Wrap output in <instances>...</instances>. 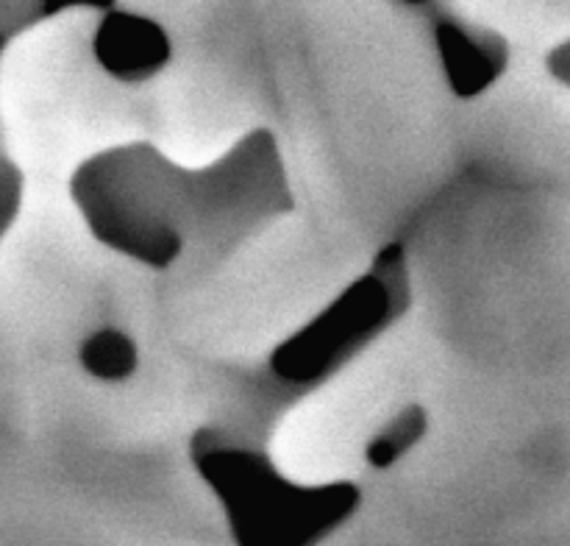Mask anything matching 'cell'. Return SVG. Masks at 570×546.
I'll return each mask as SVG.
<instances>
[{"instance_id": "6da1fadb", "label": "cell", "mask_w": 570, "mask_h": 546, "mask_svg": "<svg viewBox=\"0 0 570 546\" xmlns=\"http://www.w3.org/2000/svg\"><path fill=\"white\" fill-rule=\"evenodd\" d=\"M70 195L98 243L154 271H212L295 206L267 128L206 167L176 165L154 143L115 145L76 167Z\"/></svg>"}, {"instance_id": "7a4b0ae2", "label": "cell", "mask_w": 570, "mask_h": 546, "mask_svg": "<svg viewBox=\"0 0 570 546\" xmlns=\"http://www.w3.org/2000/svg\"><path fill=\"white\" fill-rule=\"evenodd\" d=\"M410 304L404 245L390 243L337 299L328 301L298 332L273 345L259 365L245 371V390H239V396L256 432L265 435V427L284 410L332 382L373 340L382 338Z\"/></svg>"}, {"instance_id": "3957f363", "label": "cell", "mask_w": 570, "mask_h": 546, "mask_svg": "<svg viewBox=\"0 0 570 546\" xmlns=\"http://www.w3.org/2000/svg\"><path fill=\"white\" fill-rule=\"evenodd\" d=\"M200 474L232 513L243 546H306L354 505L351 485L298 488L239 429L204 427L193 438Z\"/></svg>"}, {"instance_id": "277c9868", "label": "cell", "mask_w": 570, "mask_h": 546, "mask_svg": "<svg viewBox=\"0 0 570 546\" xmlns=\"http://www.w3.org/2000/svg\"><path fill=\"white\" fill-rule=\"evenodd\" d=\"M434 11V45L445 81L456 98H479L493 87L510 67V42L499 31L473 26L445 6H429Z\"/></svg>"}, {"instance_id": "5b68a950", "label": "cell", "mask_w": 570, "mask_h": 546, "mask_svg": "<svg viewBox=\"0 0 570 546\" xmlns=\"http://www.w3.org/2000/svg\"><path fill=\"white\" fill-rule=\"evenodd\" d=\"M92 50L98 65L122 84L150 81L173 56L170 37L159 22L115 6L100 17Z\"/></svg>"}, {"instance_id": "8992f818", "label": "cell", "mask_w": 570, "mask_h": 546, "mask_svg": "<svg viewBox=\"0 0 570 546\" xmlns=\"http://www.w3.org/2000/svg\"><path fill=\"white\" fill-rule=\"evenodd\" d=\"M81 368L104 382H122L139 365L137 343L120 329H98L78 349Z\"/></svg>"}, {"instance_id": "52a82bcc", "label": "cell", "mask_w": 570, "mask_h": 546, "mask_svg": "<svg viewBox=\"0 0 570 546\" xmlns=\"http://www.w3.org/2000/svg\"><path fill=\"white\" fill-rule=\"evenodd\" d=\"M429 427V412L421 404H410L387 423L379 435H373L371 443H367V460L373 466H390V462L399 460L412 443L426 435Z\"/></svg>"}, {"instance_id": "ba28073f", "label": "cell", "mask_w": 570, "mask_h": 546, "mask_svg": "<svg viewBox=\"0 0 570 546\" xmlns=\"http://www.w3.org/2000/svg\"><path fill=\"white\" fill-rule=\"evenodd\" d=\"M546 67H549V72L557 78V81L570 87V39L551 50L549 59H546Z\"/></svg>"}]
</instances>
